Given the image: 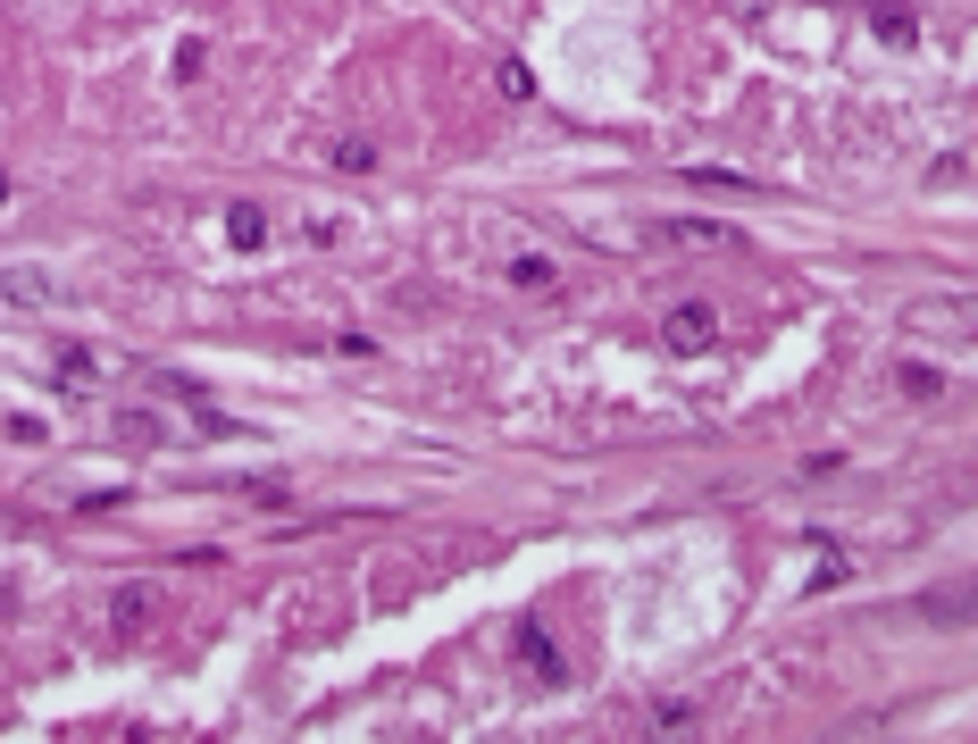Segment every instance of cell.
Listing matches in <instances>:
<instances>
[{
	"label": "cell",
	"instance_id": "4",
	"mask_svg": "<svg viewBox=\"0 0 978 744\" xmlns=\"http://www.w3.org/2000/svg\"><path fill=\"white\" fill-rule=\"evenodd\" d=\"M903 393H912V402H937V393H945V377H937L928 360H912V368H903Z\"/></svg>",
	"mask_w": 978,
	"mask_h": 744
},
{
	"label": "cell",
	"instance_id": "2",
	"mask_svg": "<svg viewBox=\"0 0 978 744\" xmlns=\"http://www.w3.org/2000/svg\"><path fill=\"white\" fill-rule=\"evenodd\" d=\"M652 243H694V251H728L736 235H728V226H711V218H669V226H652Z\"/></svg>",
	"mask_w": 978,
	"mask_h": 744
},
{
	"label": "cell",
	"instance_id": "8",
	"mask_svg": "<svg viewBox=\"0 0 978 744\" xmlns=\"http://www.w3.org/2000/svg\"><path fill=\"white\" fill-rule=\"evenodd\" d=\"M870 26L887 34V42H912V17H903V9H870Z\"/></svg>",
	"mask_w": 978,
	"mask_h": 744
},
{
	"label": "cell",
	"instance_id": "5",
	"mask_svg": "<svg viewBox=\"0 0 978 744\" xmlns=\"http://www.w3.org/2000/svg\"><path fill=\"white\" fill-rule=\"evenodd\" d=\"M335 168H352V176L377 168V143H360V134H352V143H335Z\"/></svg>",
	"mask_w": 978,
	"mask_h": 744
},
{
	"label": "cell",
	"instance_id": "7",
	"mask_svg": "<svg viewBox=\"0 0 978 744\" xmlns=\"http://www.w3.org/2000/svg\"><path fill=\"white\" fill-rule=\"evenodd\" d=\"M510 276H519V285H552V260H544V251H527V260H510Z\"/></svg>",
	"mask_w": 978,
	"mask_h": 744
},
{
	"label": "cell",
	"instance_id": "1",
	"mask_svg": "<svg viewBox=\"0 0 978 744\" xmlns=\"http://www.w3.org/2000/svg\"><path fill=\"white\" fill-rule=\"evenodd\" d=\"M661 343H669V352H703V343H711V310H703V301H678L669 327H661Z\"/></svg>",
	"mask_w": 978,
	"mask_h": 744
},
{
	"label": "cell",
	"instance_id": "3",
	"mask_svg": "<svg viewBox=\"0 0 978 744\" xmlns=\"http://www.w3.org/2000/svg\"><path fill=\"white\" fill-rule=\"evenodd\" d=\"M519 644H527V661H535V678H552V686H561V678H569V669H561V653H552V636H544V627H535V619L519 627Z\"/></svg>",
	"mask_w": 978,
	"mask_h": 744
},
{
	"label": "cell",
	"instance_id": "6",
	"mask_svg": "<svg viewBox=\"0 0 978 744\" xmlns=\"http://www.w3.org/2000/svg\"><path fill=\"white\" fill-rule=\"evenodd\" d=\"M226 226H235V243H260V235H268V218H260V209H251V201H243V209H235V218H226Z\"/></svg>",
	"mask_w": 978,
	"mask_h": 744
}]
</instances>
